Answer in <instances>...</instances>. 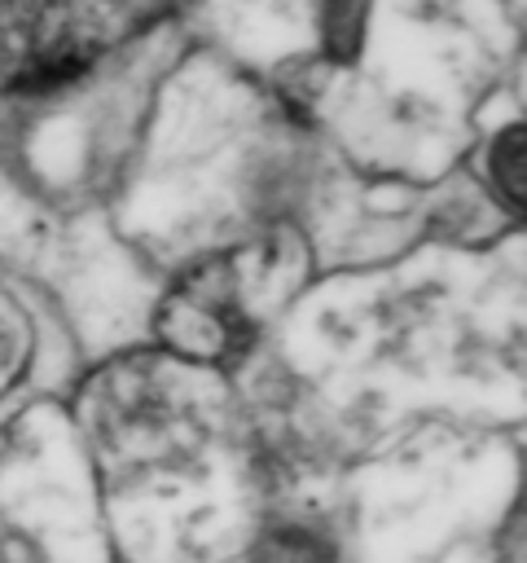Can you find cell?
Returning a JSON list of instances; mask_svg holds the SVG:
<instances>
[{"label":"cell","mask_w":527,"mask_h":563,"mask_svg":"<svg viewBox=\"0 0 527 563\" xmlns=\"http://www.w3.org/2000/svg\"><path fill=\"white\" fill-rule=\"evenodd\" d=\"M250 563H351V554L329 528L303 523V519H281L259 532Z\"/></svg>","instance_id":"cell-1"},{"label":"cell","mask_w":527,"mask_h":563,"mask_svg":"<svg viewBox=\"0 0 527 563\" xmlns=\"http://www.w3.org/2000/svg\"><path fill=\"white\" fill-rule=\"evenodd\" d=\"M487 167H492V180L505 189V198L518 207L523 202V128H505L487 154Z\"/></svg>","instance_id":"cell-2"},{"label":"cell","mask_w":527,"mask_h":563,"mask_svg":"<svg viewBox=\"0 0 527 563\" xmlns=\"http://www.w3.org/2000/svg\"><path fill=\"white\" fill-rule=\"evenodd\" d=\"M325 9H329V18H325L329 44L338 53H351L360 40V26H365V0H329Z\"/></svg>","instance_id":"cell-3"}]
</instances>
